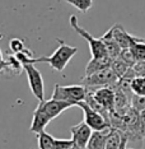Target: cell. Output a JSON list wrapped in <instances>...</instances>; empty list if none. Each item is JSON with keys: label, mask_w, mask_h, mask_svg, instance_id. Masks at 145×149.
<instances>
[{"label": "cell", "mask_w": 145, "mask_h": 149, "mask_svg": "<svg viewBox=\"0 0 145 149\" xmlns=\"http://www.w3.org/2000/svg\"><path fill=\"white\" fill-rule=\"evenodd\" d=\"M57 41H59V47L55 50V52L51 56L36 57L35 63H46L53 70H56V72H62L65 69V66L67 65V63L78 52V49L74 46L67 45L62 40H57Z\"/></svg>", "instance_id": "obj_1"}, {"label": "cell", "mask_w": 145, "mask_h": 149, "mask_svg": "<svg viewBox=\"0 0 145 149\" xmlns=\"http://www.w3.org/2000/svg\"><path fill=\"white\" fill-rule=\"evenodd\" d=\"M70 24H71V27L74 28V31L78 33V35H80L87 42H88L89 50H90V54H92L93 59L104 57V56L108 55V54H107V50H106V45H104V42L102 41V38H96V37H93L88 31H85L83 27H80L75 15L70 17Z\"/></svg>", "instance_id": "obj_2"}, {"label": "cell", "mask_w": 145, "mask_h": 149, "mask_svg": "<svg viewBox=\"0 0 145 149\" xmlns=\"http://www.w3.org/2000/svg\"><path fill=\"white\" fill-rule=\"evenodd\" d=\"M87 97V87L83 84H76V86H59L56 84L53 88L52 98L61 101H69L75 104H78L80 101H85Z\"/></svg>", "instance_id": "obj_3"}, {"label": "cell", "mask_w": 145, "mask_h": 149, "mask_svg": "<svg viewBox=\"0 0 145 149\" xmlns=\"http://www.w3.org/2000/svg\"><path fill=\"white\" fill-rule=\"evenodd\" d=\"M120 78L112 70V68H107L101 72L93 73L90 75H85L82 79V84L87 88H99L106 86H112Z\"/></svg>", "instance_id": "obj_4"}, {"label": "cell", "mask_w": 145, "mask_h": 149, "mask_svg": "<svg viewBox=\"0 0 145 149\" xmlns=\"http://www.w3.org/2000/svg\"><path fill=\"white\" fill-rule=\"evenodd\" d=\"M23 68L27 74V79H28V84L33 96L38 100V102L45 101V84H43V78L40 70L33 64H26Z\"/></svg>", "instance_id": "obj_5"}, {"label": "cell", "mask_w": 145, "mask_h": 149, "mask_svg": "<svg viewBox=\"0 0 145 149\" xmlns=\"http://www.w3.org/2000/svg\"><path fill=\"white\" fill-rule=\"evenodd\" d=\"M76 106L83 110L84 121L92 127V130H106V129L112 127L111 124L104 118V116H102V115L99 112H97V111H94L85 101H80V102H78Z\"/></svg>", "instance_id": "obj_6"}, {"label": "cell", "mask_w": 145, "mask_h": 149, "mask_svg": "<svg viewBox=\"0 0 145 149\" xmlns=\"http://www.w3.org/2000/svg\"><path fill=\"white\" fill-rule=\"evenodd\" d=\"M70 131H71V139L74 140V147H78L80 149H87L88 141L93 133L92 127L85 121H83V123L73 126L70 129Z\"/></svg>", "instance_id": "obj_7"}, {"label": "cell", "mask_w": 145, "mask_h": 149, "mask_svg": "<svg viewBox=\"0 0 145 149\" xmlns=\"http://www.w3.org/2000/svg\"><path fill=\"white\" fill-rule=\"evenodd\" d=\"M92 91L94 98L97 101L103 104L107 110L113 111L114 108V89L111 86H106V87H99V88H88Z\"/></svg>", "instance_id": "obj_8"}, {"label": "cell", "mask_w": 145, "mask_h": 149, "mask_svg": "<svg viewBox=\"0 0 145 149\" xmlns=\"http://www.w3.org/2000/svg\"><path fill=\"white\" fill-rule=\"evenodd\" d=\"M40 104H41L43 107V110H45L52 118H55V117L59 116V115H61L64 111L67 110V108L76 106L75 103L69 102V101L55 100V98H51V100H49V101H42V102H40Z\"/></svg>", "instance_id": "obj_9"}, {"label": "cell", "mask_w": 145, "mask_h": 149, "mask_svg": "<svg viewBox=\"0 0 145 149\" xmlns=\"http://www.w3.org/2000/svg\"><path fill=\"white\" fill-rule=\"evenodd\" d=\"M53 118L50 116L49 113L43 110V107L38 103V106L36 107L35 112H33V117H32V124L31 127H29V131L31 133H41L42 130H45V127L47 126V124L51 123Z\"/></svg>", "instance_id": "obj_10"}, {"label": "cell", "mask_w": 145, "mask_h": 149, "mask_svg": "<svg viewBox=\"0 0 145 149\" xmlns=\"http://www.w3.org/2000/svg\"><path fill=\"white\" fill-rule=\"evenodd\" d=\"M110 31L112 33L113 38L116 40L117 43H119L122 49H129V47L133 46L136 41L140 40V38H137V37H134V36H131L130 33H127L121 24H114L112 28H110Z\"/></svg>", "instance_id": "obj_11"}, {"label": "cell", "mask_w": 145, "mask_h": 149, "mask_svg": "<svg viewBox=\"0 0 145 149\" xmlns=\"http://www.w3.org/2000/svg\"><path fill=\"white\" fill-rule=\"evenodd\" d=\"M110 129L106 130H93L92 136H90L87 149H106L107 145V139H108Z\"/></svg>", "instance_id": "obj_12"}, {"label": "cell", "mask_w": 145, "mask_h": 149, "mask_svg": "<svg viewBox=\"0 0 145 149\" xmlns=\"http://www.w3.org/2000/svg\"><path fill=\"white\" fill-rule=\"evenodd\" d=\"M112 61H113V59L108 55L104 57H97V59H93L92 57L85 68V75H90L93 73H97L103 69H107V68H111Z\"/></svg>", "instance_id": "obj_13"}, {"label": "cell", "mask_w": 145, "mask_h": 149, "mask_svg": "<svg viewBox=\"0 0 145 149\" xmlns=\"http://www.w3.org/2000/svg\"><path fill=\"white\" fill-rule=\"evenodd\" d=\"M101 38H102V41L104 42V45H106V50H107L108 56H111L112 59H116V57L120 56V52H121V50H122V47H121L119 43H117L116 40L113 38V36H112V33H111L110 29L104 33Z\"/></svg>", "instance_id": "obj_14"}, {"label": "cell", "mask_w": 145, "mask_h": 149, "mask_svg": "<svg viewBox=\"0 0 145 149\" xmlns=\"http://www.w3.org/2000/svg\"><path fill=\"white\" fill-rule=\"evenodd\" d=\"M22 70H24L23 64L15 55H9L6 59H4V72L12 73L13 75H19Z\"/></svg>", "instance_id": "obj_15"}, {"label": "cell", "mask_w": 145, "mask_h": 149, "mask_svg": "<svg viewBox=\"0 0 145 149\" xmlns=\"http://www.w3.org/2000/svg\"><path fill=\"white\" fill-rule=\"evenodd\" d=\"M37 145L38 149H56L55 148V138L49 133H46L45 130H42L41 133L37 134Z\"/></svg>", "instance_id": "obj_16"}, {"label": "cell", "mask_w": 145, "mask_h": 149, "mask_svg": "<svg viewBox=\"0 0 145 149\" xmlns=\"http://www.w3.org/2000/svg\"><path fill=\"white\" fill-rule=\"evenodd\" d=\"M131 91L134 94L145 96V75H136L131 80Z\"/></svg>", "instance_id": "obj_17"}, {"label": "cell", "mask_w": 145, "mask_h": 149, "mask_svg": "<svg viewBox=\"0 0 145 149\" xmlns=\"http://www.w3.org/2000/svg\"><path fill=\"white\" fill-rule=\"evenodd\" d=\"M137 61H145V40H139L130 47Z\"/></svg>", "instance_id": "obj_18"}, {"label": "cell", "mask_w": 145, "mask_h": 149, "mask_svg": "<svg viewBox=\"0 0 145 149\" xmlns=\"http://www.w3.org/2000/svg\"><path fill=\"white\" fill-rule=\"evenodd\" d=\"M111 68H112V70L114 73H116V75L119 78H122L125 75V73L129 70V65H127L125 61H122V60L120 59V57H116V59H113L112 61V65H111Z\"/></svg>", "instance_id": "obj_19"}, {"label": "cell", "mask_w": 145, "mask_h": 149, "mask_svg": "<svg viewBox=\"0 0 145 149\" xmlns=\"http://www.w3.org/2000/svg\"><path fill=\"white\" fill-rule=\"evenodd\" d=\"M65 1L69 3L70 5H73L74 8H76L82 13H87L93 5V0H65Z\"/></svg>", "instance_id": "obj_20"}, {"label": "cell", "mask_w": 145, "mask_h": 149, "mask_svg": "<svg viewBox=\"0 0 145 149\" xmlns=\"http://www.w3.org/2000/svg\"><path fill=\"white\" fill-rule=\"evenodd\" d=\"M119 57L122 60V61L126 63L130 68H134V65L137 63V60L135 59V56H134V54H133V51H131L130 47H129V49H122V50H121Z\"/></svg>", "instance_id": "obj_21"}, {"label": "cell", "mask_w": 145, "mask_h": 149, "mask_svg": "<svg viewBox=\"0 0 145 149\" xmlns=\"http://www.w3.org/2000/svg\"><path fill=\"white\" fill-rule=\"evenodd\" d=\"M131 107L136 111L145 110V96H139V94H133L131 97Z\"/></svg>", "instance_id": "obj_22"}, {"label": "cell", "mask_w": 145, "mask_h": 149, "mask_svg": "<svg viewBox=\"0 0 145 149\" xmlns=\"http://www.w3.org/2000/svg\"><path fill=\"white\" fill-rule=\"evenodd\" d=\"M9 49H10L12 52H14V54L21 52L26 49L24 42H23V40H21V38H12L10 41H9Z\"/></svg>", "instance_id": "obj_23"}, {"label": "cell", "mask_w": 145, "mask_h": 149, "mask_svg": "<svg viewBox=\"0 0 145 149\" xmlns=\"http://www.w3.org/2000/svg\"><path fill=\"white\" fill-rule=\"evenodd\" d=\"M55 148L56 149H73L74 140L73 139H57L55 138Z\"/></svg>", "instance_id": "obj_24"}, {"label": "cell", "mask_w": 145, "mask_h": 149, "mask_svg": "<svg viewBox=\"0 0 145 149\" xmlns=\"http://www.w3.org/2000/svg\"><path fill=\"white\" fill-rule=\"evenodd\" d=\"M139 125H140V134L145 138V110L139 112Z\"/></svg>", "instance_id": "obj_25"}, {"label": "cell", "mask_w": 145, "mask_h": 149, "mask_svg": "<svg viewBox=\"0 0 145 149\" xmlns=\"http://www.w3.org/2000/svg\"><path fill=\"white\" fill-rule=\"evenodd\" d=\"M134 70L136 75H145V61H137L134 65Z\"/></svg>", "instance_id": "obj_26"}, {"label": "cell", "mask_w": 145, "mask_h": 149, "mask_svg": "<svg viewBox=\"0 0 145 149\" xmlns=\"http://www.w3.org/2000/svg\"><path fill=\"white\" fill-rule=\"evenodd\" d=\"M3 72H4V61L0 63V74H1Z\"/></svg>", "instance_id": "obj_27"}, {"label": "cell", "mask_w": 145, "mask_h": 149, "mask_svg": "<svg viewBox=\"0 0 145 149\" xmlns=\"http://www.w3.org/2000/svg\"><path fill=\"white\" fill-rule=\"evenodd\" d=\"M3 61H4V57H3V51L0 49V63H3Z\"/></svg>", "instance_id": "obj_28"}, {"label": "cell", "mask_w": 145, "mask_h": 149, "mask_svg": "<svg viewBox=\"0 0 145 149\" xmlns=\"http://www.w3.org/2000/svg\"><path fill=\"white\" fill-rule=\"evenodd\" d=\"M73 149H80V148H78V147H74Z\"/></svg>", "instance_id": "obj_29"}, {"label": "cell", "mask_w": 145, "mask_h": 149, "mask_svg": "<svg viewBox=\"0 0 145 149\" xmlns=\"http://www.w3.org/2000/svg\"><path fill=\"white\" fill-rule=\"evenodd\" d=\"M126 149H134V148H126Z\"/></svg>", "instance_id": "obj_30"}]
</instances>
